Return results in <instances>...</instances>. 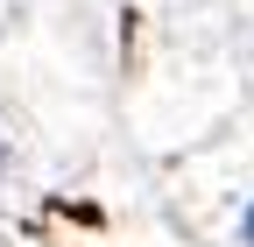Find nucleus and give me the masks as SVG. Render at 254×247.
<instances>
[{
	"mask_svg": "<svg viewBox=\"0 0 254 247\" xmlns=\"http://www.w3.org/2000/svg\"><path fill=\"white\" fill-rule=\"evenodd\" d=\"M219 177H205L190 191V212L219 247H254V134H240L233 148L212 156Z\"/></svg>",
	"mask_w": 254,
	"mask_h": 247,
	"instance_id": "nucleus-1",
	"label": "nucleus"
},
{
	"mask_svg": "<svg viewBox=\"0 0 254 247\" xmlns=\"http://www.w3.org/2000/svg\"><path fill=\"white\" fill-rule=\"evenodd\" d=\"M21 170H28V156H21V134H14V120L0 113V198L21 184Z\"/></svg>",
	"mask_w": 254,
	"mask_h": 247,
	"instance_id": "nucleus-2",
	"label": "nucleus"
}]
</instances>
